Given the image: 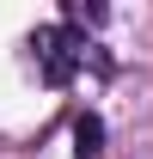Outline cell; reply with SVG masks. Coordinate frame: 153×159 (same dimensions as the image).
Here are the masks:
<instances>
[{
    "instance_id": "cell-1",
    "label": "cell",
    "mask_w": 153,
    "mask_h": 159,
    "mask_svg": "<svg viewBox=\"0 0 153 159\" xmlns=\"http://www.w3.org/2000/svg\"><path fill=\"white\" fill-rule=\"evenodd\" d=\"M31 55H37V74L49 86H67L86 67V37L74 25H43V31H31Z\"/></svg>"
},
{
    "instance_id": "cell-2",
    "label": "cell",
    "mask_w": 153,
    "mask_h": 159,
    "mask_svg": "<svg viewBox=\"0 0 153 159\" xmlns=\"http://www.w3.org/2000/svg\"><path fill=\"white\" fill-rule=\"evenodd\" d=\"M98 153H104V122L92 110H80L74 116V159H98Z\"/></svg>"
},
{
    "instance_id": "cell-3",
    "label": "cell",
    "mask_w": 153,
    "mask_h": 159,
    "mask_svg": "<svg viewBox=\"0 0 153 159\" xmlns=\"http://www.w3.org/2000/svg\"><path fill=\"white\" fill-rule=\"evenodd\" d=\"M67 25H104V6L98 0H67Z\"/></svg>"
}]
</instances>
